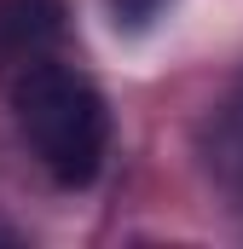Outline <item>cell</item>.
<instances>
[{
	"label": "cell",
	"mask_w": 243,
	"mask_h": 249,
	"mask_svg": "<svg viewBox=\"0 0 243 249\" xmlns=\"http://www.w3.org/2000/svg\"><path fill=\"white\" fill-rule=\"evenodd\" d=\"M214 168L243 191V75L232 81V93L214 110Z\"/></svg>",
	"instance_id": "3957f363"
},
{
	"label": "cell",
	"mask_w": 243,
	"mask_h": 249,
	"mask_svg": "<svg viewBox=\"0 0 243 249\" xmlns=\"http://www.w3.org/2000/svg\"><path fill=\"white\" fill-rule=\"evenodd\" d=\"M168 0H110V12H116V29H145L156 12H162Z\"/></svg>",
	"instance_id": "277c9868"
},
{
	"label": "cell",
	"mask_w": 243,
	"mask_h": 249,
	"mask_svg": "<svg viewBox=\"0 0 243 249\" xmlns=\"http://www.w3.org/2000/svg\"><path fill=\"white\" fill-rule=\"evenodd\" d=\"M6 99H12V122L23 133L29 157L64 191H81L99 180L110 157V105L64 53L17 70L6 81Z\"/></svg>",
	"instance_id": "6da1fadb"
},
{
	"label": "cell",
	"mask_w": 243,
	"mask_h": 249,
	"mask_svg": "<svg viewBox=\"0 0 243 249\" xmlns=\"http://www.w3.org/2000/svg\"><path fill=\"white\" fill-rule=\"evenodd\" d=\"M64 35H69L64 0H0V81L64 53Z\"/></svg>",
	"instance_id": "7a4b0ae2"
}]
</instances>
